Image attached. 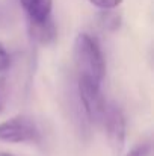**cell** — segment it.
Returning a JSON list of instances; mask_svg holds the SVG:
<instances>
[{
  "label": "cell",
  "instance_id": "13",
  "mask_svg": "<svg viewBox=\"0 0 154 156\" xmlns=\"http://www.w3.org/2000/svg\"><path fill=\"white\" fill-rule=\"evenodd\" d=\"M0 156H14V155H11V153H5V152H2V153H0Z\"/></svg>",
  "mask_w": 154,
  "mask_h": 156
},
{
  "label": "cell",
  "instance_id": "3",
  "mask_svg": "<svg viewBox=\"0 0 154 156\" xmlns=\"http://www.w3.org/2000/svg\"><path fill=\"white\" fill-rule=\"evenodd\" d=\"M77 93L80 103L83 106V111L91 123H101L103 115L106 111V100L101 94V85L86 79L79 77L77 79Z\"/></svg>",
  "mask_w": 154,
  "mask_h": 156
},
{
  "label": "cell",
  "instance_id": "1",
  "mask_svg": "<svg viewBox=\"0 0 154 156\" xmlns=\"http://www.w3.org/2000/svg\"><path fill=\"white\" fill-rule=\"evenodd\" d=\"M74 62L79 77H86L101 85L106 73L104 56L97 40L86 32H82L76 37Z\"/></svg>",
  "mask_w": 154,
  "mask_h": 156
},
{
  "label": "cell",
  "instance_id": "7",
  "mask_svg": "<svg viewBox=\"0 0 154 156\" xmlns=\"http://www.w3.org/2000/svg\"><path fill=\"white\" fill-rule=\"evenodd\" d=\"M98 20H100V26L106 30H116L121 26V17L119 14H115L112 11H103L101 14H98Z\"/></svg>",
  "mask_w": 154,
  "mask_h": 156
},
{
  "label": "cell",
  "instance_id": "9",
  "mask_svg": "<svg viewBox=\"0 0 154 156\" xmlns=\"http://www.w3.org/2000/svg\"><path fill=\"white\" fill-rule=\"evenodd\" d=\"M89 2L94 6L100 8L101 11H112L122 3V0H89Z\"/></svg>",
  "mask_w": 154,
  "mask_h": 156
},
{
  "label": "cell",
  "instance_id": "4",
  "mask_svg": "<svg viewBox=\"0 0 154 156\" xmlns=\"http://www.w3.org/2000/svg\"><path fill=\"white\" fill-rule=\"evenodd\" d=\"M101 123L104 124V129H106L109 146L116 155H119L124 149L125 135H127V123H125L124 112L115 103H107Z\"/></svg>",
  "mask_w": 154,
  "mask_h": 156
},
{
  "label": "cell",
  "instance_id": "5",
  "mask_svg": "<svg viewBox=\"0 0 154 156\" xmlns=\"http://www.w3.org/2000/svg\"><path fill=\"white\" fill-rule=\"evenodd\" d=\"M27 34L33 43L39 46H50L57 38V27L53 17L44 21H27Z\"/></svg>",
  "mask_w": 154,
  "mask_h": 156
},
{
  "label": "cell",
  "instance_id": "10",
  "mask_svg": "<svg viewBox=\"0 0 154 156\" xmlns=\"http://www.w3.org/2000/svg\"><path fill=\"white\" fill-rule=\"evenodd\" d=\"M11 67V55L3 44H0V73H5Z\"/></svg>",
  "mask_w": 154,
  "mask_h": 156
},
{
  "label": "cell",
  "instance_id": "2",
  "mask_svg": "<svg viewBox=\"0 0 154 156\" xmlns=\"http://www.w3.org/2000/svg\"><path fill=\"white\" fill-rule=\"evenodd\" d=\"M0 141L11 144H36L41 141V130L32 117L15 115L0 123Z\"/></svg>",
  "mask_w": 154,
  "mask_h": 156
},
{
  "label": "cell",
  "instance_id": "12",
  "mask_svg": "<svg viewBox=\"0 0 154 156\" xmlns=\"http://www.w3.org/2000/svg\"><path fill=\"white\" fill-rule=\"evenodd\" d=\"M5 21H6V9H5V6L0 3V27L5 24Z\"/></svg>",
  "mask_w": 154,
  "mask_h": 156
},
{
  "label": "cell",
  "instance_id": "6",
  "mask_svg": "<svg viewBox=\"0 0 154 156\" xmlns=\"http://www.w3.org/2000/svg\"><path fill=\"white\" fill-rule=\"evenodd\" d=\"M27 21H44L51 17L53 0H20Z\"/></svg>",
  "mask_w": 154,
  "mask_h": 156
},
{
  "label": "cell",
  "instance_id": "8",
  "mask_svg": "<svg viewBox=\"0 0 154 156\" xmlns=\"http://www.w3.org/2000/svg\"><path fill=\"white\" fill-rule=\"evenodd\" d=\"M151 155V143L150 141H144L139 143L138 146H135L125 156H150Z\"/></svg>",
  "mask_w": 154,
  "mask_h": 156
},
{
  "label": "cell",
  "instance_id": "11",
  "mask_svg": "<svg viewBox=\"0 0 154 156\" xmlns=\"http://www.w3.org/2000/svg\"><path fill=\"white\" fill-rule=\"evenodd\" d=\"M6 91H8L6 79L0 76V114L5 111V106H6Z\"/></svg>",
  "mask_w": 154,
  "mask_h": 156
}]
</instances>
